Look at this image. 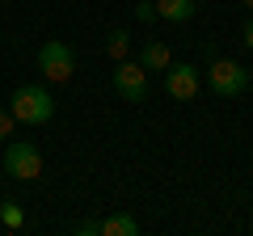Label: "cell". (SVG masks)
Instances as JSON below:
<instances>
[{"instance_id":"cell-1","label":"cell","mask_w":253,"mask_h":236,"mask_svg":"<svg viewBox=\"0 0 253 236\" xmlns=\"http://www.w3.org/2000/svg\"><path fill=\"white\" fill-rule=\"evenodd\" d=\"M9 110H13V118H17V122H30V127H42L46 118L55 114V101H51V93H46L42 84H21V89L13 93Z\"/></svg>"},{"instance_id":"cell-2","label":"cell","mask_w":253,"mask_h":236,"mask_svg":"<svg viewBox=\"0 0 253 236\" xmlns=\"http://www.w3.org/2000/svg\"><path fill=\"white\" fill-rule=\"evenodd\" d=\"M38 72H42L46 80H55V84L72 80V72H76V55H72V46L63 42V38L42 42V51H38Z\"/></svg>"},{"instance_id":"cell-3","label":"cell","mask_w":253,"mask_h":236,"mask_svg":"<svg viewBox=\"0 0 253 236\" xmlns=\"http://www.w3.org/2000/svg\"><path fill=\"white\" fill-rule=\"evenodd\" d=\"M4 173L17 177V182H34L38 173H42V152H38L30 139H13L4 148Z\"/></svg>"},{"instance_id":"cell-4","label":"cell","mask_w":253,"mask_h":236,"mask_svg":"<svg viewBox=\"0 0 253 236\" xmlns=\"http://www.w3.org/2000/svg\"><path fill=\"white\" fill-rule=\"evenodd\" d=\"M114 93L123 101H131V106L148 101V68L144 64H131V59H118V68H114Z\"/></svg>"},{"instance_id":"cell-5","label":"cell","mask_w":253,"mask_h":236,"mask_svg":"<svg viewBox=\"0 0 253 236\" xmlns=\"http://www.w3.org/2000/svg\"><path fill=\"white\" fill-rule=\"evenodd\" d=\"M211 93H219V97H241L245 84H249V72H245L236 59H211Z\"/></svg>"},{"instance_id":"cell-6","label":"cell","mask_w":253,"mask_h":236,"mask_svg":"<svg viewBox=\"0 0 253 236\" xmlns=\"http://www.w3.org/2000/svg\"><path fill=\"white\" fill-rule=\"evenodd\" d=\"M165 93L177 101H190L194 93H199V68L190 64H169L165 68Z\"/></svg>"},{"instance_id":"cell-7","label":"cell","mask_w":253,"mask_h":236,"mask_svg":"<svg viewBox=\"0 0 253 236\" xmlns=\"http://www.w3.org/2000/svg\"><path fill=\"white\" fill-rule=\"evenodd\" d=\"M101 236H139V219L126 215V211H118V215L101 219Z\"/></svg>"},{"instance_id":"cell-8","label":"cell","mask_w":253,"mask_h":236,"mask_svg":"<svg viewBox=\"0 0 253 236\" xmlns=\"http://www.w3.org/2000/svg\"><path fill=\"white\" fill-rule=\"evenodd\" d=\"M156 4V17L165 21H190L194 17V0H152Z\"/></svg>"},{"instance_id":"cell-9","label":"cell","mask_w":253,"mask_h":236,"mask_svg":"<svg viewBox=\"0 0 253 236\" xmlns=\"http://www.w3.org/2000/svg\"><path fill=\"white\" fill-rule=\"evenodd\" d=\"M139 64H144L148 72H165V68L173 64V55H169V46H165V42H148L144 55H139Z\"/></svg>"},{"instance_id":"cell-10","label":"cell","mask_w":253,"mask_h":236,"mask_svg":"<svg viewBox=\"0 0 253 236\" xmlns=\"http://www.w3.org/2000/svg\"><path fill=\"white\" fill-rule=\"evenodd\" d=\"M106 51H110V59H126V51H131V34H126V30H114V34L106 38Z\"/></svg>"},{"instance_id":"cell-11","label":"cell","mask_w":253,"mask_h":236,"mask_svg":"<svg viewBox=\"0 0 253 236\" xmlns=\"http://www.w3.org/2000/svg\"><path fill=\"white\" fill-rule=\"evenodd\" d=\"M0 219H4V228H21V224H26V215H21V207H17V202H0Z\"/></svg>"},{"instance_id":"cell-12","label":"cell","mask_w":253,"mask_h":236,"mask_svg":"<svg viewBox=\"0 0 253 236\" xmlns=\"http://www.w3.org/2000/svg\"><path fill=\"white\" fill-rule=\"evenodd\" d=\"M13 127H17L13 110H0V139H13Z\"/></svg>"},{"instance_id":"cell-13","label":"cell","mask_w":253,"mask_h":236,"mask_svg":"<svg viewBox=\"0 0 253 236\" xmlns=\"http://www.w3.org/2000/svg\"><path fill=\"white\" fill-rule=\"evenodd\" d=\"M135 17H139V21H156V4H152V0L135 4Z\"/></svg>"},{"instance_id":"cell-14","label":"cell","mask_w":253,"mask_h":236,"mask_svg":"<svg viewBox=\"0 0 253 236\" xmlns=\"http://www.w3.org/2000/svg\"><path fill=\"white\" fill-rule=\"evenodd\" d=\"M76 232H81V236H97V232H101V224H97V219H84Z\"/></svg>"},{"instance_id":"cell-15","label":"cell","mask_w":253,"mask_h":236,"mask_svg":"<svg viewBox=\"0 0 253 236\" xmlns=\"http://www.w3.org/2000/svg\"><path fill=\"white\" fill-rule=\"evenodd\" d=\"M245 46H249V51H253V17L245 21Z\"/></svg>"},{"instance_id":"cell-16","label":"cell","mask_w":253,"mask_h":236,"mask_svg":"<svg viewBox=\"0 0 253 236\" xmlns=\"http://www.w3.org/2000/svg\"><path fill=\"white\" fill-rule=\"evenodd\" d=\"M241 4H245V9H253V0H241Z\"/></svg>"}]
</instances>
